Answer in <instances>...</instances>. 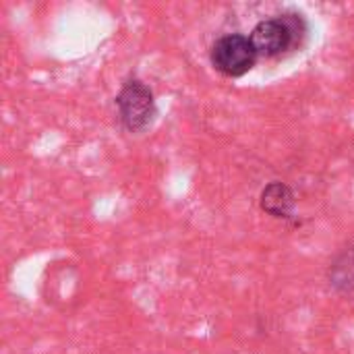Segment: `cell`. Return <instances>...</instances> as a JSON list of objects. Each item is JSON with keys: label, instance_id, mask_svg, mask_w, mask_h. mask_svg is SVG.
Segmentation results:
<instances>
[{"label": "cell", "instance_id": "cell-1", "mask_svg": "<svg viewBox=\"0 0 354 354\" xmlns=\"http://www.w3.org/2000/svg\"><path fill=\"white\" fill-rule=\"evenodd\" d=\"M309 33V25L301 12H284L259 21L251 31V44L257 56L278 58L299 50Z\"/></svg>", "mask_w": 354, "mask_h": 354}, {"label": "cell", "instance_id": "cell-2", "mask_svg": "<svg viewBox=\"0 0 354 354\" xmlns=\"http://www.w3.org/2000/svg\"><path fill=\"white\" fill-rule=\"evenodd\" d=\"M114 104L122 129L135 135L143 133L158 114L153 91L141 79H129L127 83H122Z\"/></svg>", "mask_w": 354, "mask_h": 354}, {"label": "cell", "instance_id": "cell-3", "mask_svg": "<svg viewBox=\"0 0 354 354\" xmlns=\"http://www.w3.org/2000/svg\"><path fill=\"white\" fill-rule=\"evenodd\" d=\"M209 60L212 66L224 77H243L255 66L257 52L251 44V37L243 33H228L214 41Z\"/></svg>", "mask_w": 354, "mask_h": 354}, {"label": "cell", "instance_id": "cell-4", "mask_svg": "<svg viewBox=\"0 0 354 354\" xmlns=\"http://www.w3.org/2000/svg\"><path fill=\"white\" fill-rule=\"evenodd\" d=\"M259 205L266 214L278 220H290L295 214V193L288 185L274 180L261 191Z\"/></svg>", "mask_w": 354, "mask_h": 354}, {"label": "cell", "instance_id": "cell-5", "mask_svg": "<svg viewBox=\"0 0 354 354\" xmlns=\"http://www.w3.org/2000/svg\"><path fill=\"white\" fill-rule=\"evenodd\" d=\"M330 284L340 292H354V247L342 251L330 266Z\"/></svg>", "mask_w": 354, "mask_h": 354}]
</instances>
